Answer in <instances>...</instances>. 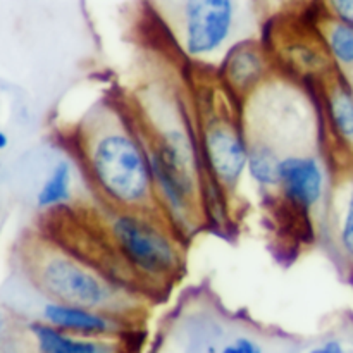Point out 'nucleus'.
I'll list each match as a JSON object with an SVG mask.
<instances>
[{"mask_svg":"<svg viewBox=\"0 0 353 353\" xmlns=\"http://www.w3.org/2000/svg\"><path fill=\"white\" fill-rule=\"evenodd\" d=\"M272 57L285 64L286 71L295 74L300 81H314L316 86L334 71V65L324 48L316 26H300L285 21L272 28Z\"/></svg>","mask_w":353,"mask_h":353,"instance_id":"8","label":"nucleus"},{"mask_svg":"<svg viewBox=\"0 0 353 353\" xmlns=\"http://www.w3.org/2000/svg\"><path fill=\"white\" fill-rule=\"evenodd\" d=\"M74 145L90 183L109 209L161 214L131 110L110 100L100 102L76 128Z\"/></svg>","mask_w":353,"mask_h":353,"instance_id":"2","label":"nucleus"},{"mask_svg":"<svg viewBox=\"0 0 353 353\" xmlns=\"http://www.w3.org/2000/svg\"><path fill=\"white\" fill-rule=\"evenodd\" d=\"M317 14L353 26V0H316Z\"/></svg>","mask_w":353,"mask_h":353,"instance_id":"17","label":"nucleus"},{"mask_svg":"<svg viewBox=\"0 0 353 353\" xmlns=\"http://www.w3.org/2000/svg\"><path fill=\"white\" fill-rule=\"evenodd\" d=\"M178 100L176 92L150 86L131 114L147 152L161 214L186 240L207 221L205 171L196 128Z\"/></svg>","mask_w":353,"mask_h":353,"instance_id":"1","label":"nucleus"},{"mask_svg":"<svg viewBox=\"0 0 353 353\" xmlns=\"http://www.w3.org/2000/svg\"><path fill=\"white\" fill-rule=\"evenodd\" d=\"M314 26L336 71L353 85V26L317 12Z\"/></svg>","mask_w":353,"mask_h":353,"instance_id":"15","label":"nucleus"},{"mask_svg":"<svg viewBox=\"0 0 353 353\" xmlns=\"http://www.w3.org/2000/svg\"><path fill=\"white\" fill-rule=\"evenodd\" d=\"M72 185H74V174H72L71 162L68 159H61L52 165L50 172L38 192V209L47 210V212L62 209L71 200Z\"/></svg>","mask_w":353,"mask_h":353,"instance_id":"16","label":"nucleus"},{"mask_svg":"<svg viewBox=\"0 0 353 353\" xmlns=\"http://www.w3.org/2000/svg\"><path fill=\"white\" fill-rule=\"evenodd\" d=\"M103 224L121 264L140 285L164 290L178 279L185 264V248L162 214L110 209Z\"/></svg>","mask_w":353,"mask_h":353,"instance_id":"5","label":"nucleus"},{"mask_svg":"<svg viewBox=\"0 0 353 353\" xmlns=\"http://www.w3.org/2000/svg\"><path fill=\"white\" fill-rule=\"evenodd\" d=\"M43 319L45 323L65 333L79 334V336L110 338L123 334L126 317L86 309V307L69 305V303L48 302L43 307Z\"/></svg>","mask_w":353,"mask_h":353,"instance_id":"12","label":"nucleus"},{"mask_svg":"<svg viewBox=\"0 0 353 353\" xmlns=\"http://www.w3.org/2000/svg\"><path fill=\"white\" fill-rule=\"evenodd\" d=\"M40 353H119V345L110 338L79 336L65 333L48 323L30 324Z\"/></svg>","mask_w":353,"mask_h":353,"instance_id":"13","label":"nucleus"},{"mask_svg":"<svg viewBox=\"0 0 353 353\" xmlns=\"http://www.w3.org/2000/svg\"><path fill=\"white\" fill-rule=\"evenodd\" d=\"M316 95L331 164L353 161V85L334 69L317 85Z\"/></svg>","mask_w":353,"mask_h":353,"instance_id":"9","label":"nucleus"},{"mask_svg":"<svg viewBox=\"0 0 353 353\" xmlns=\"http://www.w3.org/2000/svg\"><path fill=\"white\" fill-rule=\"evenodd\" d=\"M248 161L247 174L259 192L274 193L278 196L279 188V162L281 152L259 134H248Z\"/></svg>","mask_w":353,"mask_h":353,"instance_id":"14","label":"nucleus"},{"mask_svg":"<svg viewBox=\"0 0 353 353\" xmlns=\"http://www.w3.org/2000/svg\"><path fill=\"white\" fill-rule=\"evenodd\" d=\"M164 14L188 61L209 65L243 38L250 21L248 0H164Z\"/></svg>","mask_w":353,"mask_h":353,"instance_id":"6","label":"nucleus"},{"mask_svg":"<svg viewBox=\"0 0 353 353\" xmlns=\"http://www.w3.org/2000/svg\"><path fill=\"white\" fill-rule=\"evenodd\" d=\"M309 353H345L343 345L336 340H330L326 343H323L321 347L312 348Z\"/></svg>","mask_w":353,"mask_h":353,"instance_id":"19","label":"nucleus"},{"mask_svg":"<svg viewBox=\"0 0 353 353\" xmlns=\"http://www.w3.org/2000/svg\"><path fill=\"white\" fill-rule=\"evenodd\" d=\"M221 353H262L261 345L250 338H238L233 343L226 345Z\"/></svg>","mask_w":353,"mask_h":353,"instance_id":"18","label":"nucleus"},{"mask_svg":"<svg viewBox=\"0 0 353 353\" xmlns=\"http://www.w3.org/2000/svg\"><path fill=\"white\" fill-rule=\"evenodd\" d=\"M274 57L268 45L257 38H243L231 45L217 64L221 85L245 102L274 76Z\"/></svg>","mask_w":353,"mask_h":353,"instance_id":"10","label":"nucleus"},{"mask_svg":"<svg viewBox=\"0 0 353 353\" xmlns=\"http://www.w3.org/2000/svg\"><path fill=\"white\" fill-rule=\"evenodd\" d=\"M31 281L52 302L86 307L100 312L128 317L137 310L133 292L99 268L88 264L52 238L33 243L26 252Z\"/></svg>","mask_w":353,"mask_h":353,"instance_id":"3","label":"nucleus"},{"mask_svg":"<svg viewBox=\"0 0 353 353\" xmlns=\"http://www.w3.org/2000/svg\"><path fill=\"white\" fill-rule=\"evenodd\" d=\"M202 90L196 107V140L205 171V193L212 190L224 200L236 196L247 174L248 137L238 100L221 85Z\"/></svg>","mask_w":353,"mask_h":353,"instance_id":"4","label":"nucleus"},{"mask_svg":"<svg viewBox=\"0 0 353 353\" xmlns=\"http://www.w3.org/2000/svg\"><path fill=\"white\" fill-rule=\"evenodd\" d=\"M2 334H3V317L0 316V340H2Z\"/></svg>","mask_w":353,"mask_h":353,"instance_id":"21","label":"nucleus"},{"mask_svg":"<svg viewBox=\"0 0 353 353\" xmlns=\"http://www.w3.org/2000/svg\"><path fill=\"white\" fill-rule=\"evenodd\" d=\"M331 179V162L316 148L288 152L279 162L278 196L300 217H324Z\"/></svg>","mask_w":353,"mask_h":353,"instance_id":"7","label":"nucleus"},{"mask_svg":"<svg viewBox=\"0 0 353 353\" xmlns=\"http://www.w3.org/2000/svg\"><path fill=\"white\" fill-rule=\"evenodd\" d=\"M323 224L338 264L353 278V161L336 162Z\"/></svg>","mask_w":353,"mask_h":353,"instance_id":"11","label":"nucleus"},{"mask_svg":"<svg viewBox=\"0 0 353 353\" xmlns=\"http://www.w3.org/2000/svg\"><path fill=\"white\" fill-rule=\"evenodd\" d=\"M7 143H9V140H7L6 134H3L2 131H0V150H3V148L7 147Z\"/></svg>","mask_w":353,"mask_h":353,"instance_id":"20","label":"nucleus"}]
</instances>
